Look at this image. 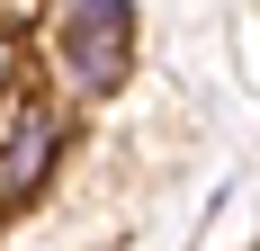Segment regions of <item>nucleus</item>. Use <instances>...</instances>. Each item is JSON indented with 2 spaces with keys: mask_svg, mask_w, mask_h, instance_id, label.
Masks as SVG:
<instances>
[{
  "mask_svg": "<svg viewBox=\"0 0 260 251\" xmlns=\"http://www.w3.org/2000/svg\"><path fill=\"white\" fill-rule=\"evenodd\" d=\"M54 54H63V72H72L81 99H108V90L135 72V9L126 0H63Z\"/></svg>",
  "mask_w": 260,
  "mask_h": 251,
  "instance_id": "obj_1",
  "label": "nucleus"
},
{
  "mask_svg": "<svg viewBox=\"0 0 260 251\" xmlns=\"http://www.w3.org/2000/svg\"><path fill=\"white\" fill-rule=\"evenodd\" d=\"M63 135H72V117H63L54 99H27V108H18L9 144H0V206H27V198L54 179V162H63Z\"/></svg>",
  "mask_w": 260,
  "mask_h": 251,
  "instance_id": "obj_2",
  "label": "nucleus"
}]
</instances>
